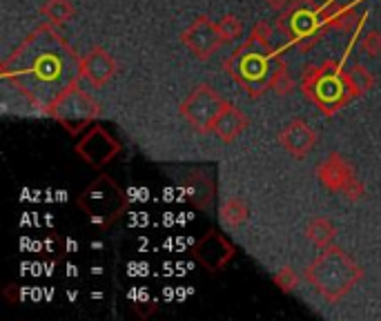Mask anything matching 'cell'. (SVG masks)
Wrapping results in <instances>:
<instances>
[{
  "instance_id": "cell-8",
  "label": "cell",
  "mask_w": 381,
  "mask_h": 321,
  "mask_svg": "<svg viewBox=\"0 0 381 321\" xmlns=\"http://www.w3.org/2000/svg\"><path fill=\"white\" fill-rule=\"evenodd\" d=\"M225 101L217 94L210 85H199L194 87L192 94L181 105V116L196 132H212L217 125L221 112L225 110Z\"/></svg>"
},
{
  "instance_id": "cell-3",
  "label": "cell",
  "mask_w": 381,
  "mask_h": 321,
  "mask_svg": "<svg viewBox=\"0 0 381 321\" xmlns=\"http://www.w3.org/2000/svg\"><path fill=\"white\" fill-rule=\"evenodd\" d=\"M281 63H274L270 45L263 38H252L227 60V72L230 76L248 89V94L258 96L261 91L274 85Z\"/></svg>"
},
{
  "instance_id": "cell-6",
  "label": "cell",
  "mask_w": 381,
  "mask_h": 321,
  "mask_svg": "<svg viewBox=\"0 0 381 321\" xmlns=\"http://www.w3.org/2000/svg\"><path fill=\"white\" fill-rule=\"evenodd\" d=\"M306 91L317 105H324L328 112L337 110L350 96L359 94L350 74H343L337 65H324L322 69L310 74V79L306 81Z\"/></svg>"
},
{
  "instance_id": "cell-4",
  "label": "cell",
  "mask_w": 381,
  "mask_h": 321,
  "mask_svg": "<svg viewBox=\"0 0 381 321\" xmlns=\"http://www.w3.org/2000/svg\"><path fill=\"white\" fill-rule=\"evenodd\" d=\"M306 277L328 301H339L361 279V268L343 250L328 248L314 259Z\"/></svg>"
},
{
  "instance_id": "cell-14",
  "label": "cell",
  "mask_w": 381,
  "mask_h": 321,
  "mask_svg": "<svg viewBox=\"0 0 381 321\" xmlns=\"http://www.w3.org/2000/svg\"><path fill=\"white\" fill-rule=\"evenodd\" d=\"M279 139H281V145L285 147V152H290L295 159H303L314 147L317 134L312 132V128L306 123V120L295 118L281 130Z\"/></svg>"
},
{
  "instance_id": "cell-15",
  "label": "cell",
  "mask_w": 381,
  "mask_h": 321,
  "mask_svg": "<svg viewBox=\"0 0 381 321\" xmlns=\"http://www.w3.org/2000/svg\"><path fill=\"white\" fill-rule=\"evenodd\" d=\"M116 72V63H114V58L96 47V50H91L85 58H83V79L89 81L94 87H101L108 83L112 76Z\"/></svg>"
},
{
  "instance_id": "cell-2",
  "label": "cell",
  "mask_w": 381,
  "mask_h": 321,
  "mask_svg": "<svg viewBox=\"0 0 381 321\" xmlns=\"http://www.w3.org/2000/svg\"><path fill=\"white\" fill-rule=\"evenodd\" d=\"M116 281L139 317H149L163 301V241L159 230L130 232L118 254Z\"/></svg>"
},
{
  "instance_id": "cell-20",
  "label": "cell",
  "mask_w": 381,
  "mask_h": 321,
  "mask_svg": "<svg viewBox=\"0 0 381 321\" xmlns=\"http://www.w3.org/2000/svg\"><path fill=\"white\" fill-rule=\"evenodd\" d=\"M219 29H221V34H223V38H225V40H230V38H239V36H241V21L227 16V18H223V21H221Z\"/></svg>"
},
{
  "instance_id": "cell-21",
  "label": "cell",
  "mask_w": 381,
  "mask_h": 321,
  "mask_svg": "<svg viewBox=\"0 0 381 321\" xmlns=\"http://www.w3.org/2000/svg\"><path fill=\"white\" fill-rule=\"evenodd\" d=\"M277 281H279L281 290H292V286H295V274H292V270L285 268V270L279 274V277H277Z\"/></svg>"
},
{
  "instance_id": "cell-19",
  "label": "cell",
  "mask_w": 381,
  "mask_h": 321,
  "mask_svg": "<svg viewBox=\"0 0 381 321\" xmlns=\"http://www.w3.org/2000/svg\"><path fill=\"white\" fill-rule=\"evenodd\" d=\"M42 13L50 18V23L58 25V23H65L74 13V9L67 0H47V5L42 7Z\"/></svg>"
},
{
  "instance_id": "cell-9",
  "label": "cell",
  "mask_w": 381,
  "mask_h": 321,
  "mask_svg": "<svg viewBox=\"0 0 381 321\" xmlns=\"http://www.w3.org/2000/svg\"><path fill=\"white\" fill-rule=\"evenodd\" d=\"M118 152H120L118 141L101 125L89 128V132L83 136L81 143L76 145V154L91 167H103L112 163L118 157Z\"/></svg>"
},
{
  "instance_id": "cell-16",
  "label": "cell",
  "mask_w": 381,
  "mask_h": 321,
  "mask_svg": "<svg viewBox=\"0 0 381 321\" xmlns=\"http://www.w3.org/2000/svg\"><path fill=\"white\" fill-rule=\"evenodd\" d=\"M246 125H248L246 114H243L239 107H234V105H225V110L221 112L217 125H215V130H212V132H217L221 136V141L230 143V141L237 139L243 130H246Z\"/></svg>"
},
{
  "instance_id": "cell-1",
  "label": "cell",
  "mask_w": 381,
  "mask_h": 321,
  "mask_svg": "<svg viewBox=\"0 0 381 321\" xmlns=\"http://www.w3.org/2000/svg\"><path fill=\"white\" fill-rule=\"evenodd\" d=\"M3 76L36 110L50 112L56 98L79 83L83 60L52 25H42L5 60Z\"/></svg>"
},
{
  "instance_id": "cell-13",
  "label": "cell",
  "mask_w": 381,
  "mask_h": 321,
  "mask_svg": "<svg viewBox=\"0 0 381 321\" xmlns=\"http://www.w3.org/2000/svg\"><path fill=\"white\" fill-rule=\"evenodd\" d=\"M319 176H322L326 188H330L334 192H343L355 198L357 181H355L353 170H350V165L341 157L332 154L326 163H322V167H319Z\"/></svg>"
},
{
  "instance_id": "cell-18",
  "label": "cell",
  "mask_w": 381,
  "mask_h": 321,
  "mask_svg": "<svg viewBox=\"0 0 381 321\" xmlns=\"http://www.w3.org/2000/svg\"><path fill=\"white\" fill-rule=\"evenodd\" d=\"M308 237L317 243L319 248H326L328 243L334 239V227L328 219H314L308 225Z\"/></svg>"
},
{
  "instance_id": "cell-12",
  "label": "cell",
  "mask_w": 381,
  "mask_h": 321,
  "mask_svg": "<svg viewBox=\"0 0 381 321\" xmlns=\"http://www.w3.org/2000/svg\"><path fill=\"white\" fill-rule=\"evenodd\" d=\"M176 186H178L181 196L186 198L190 205L199 208V210L207 208L212 198H215V192H217L215 181H212V176L203 170L183 172V176Z\"/></svg>"
},
{
  "instance_id": "cell-10",
  "label": "cell",
  "mask_w": 381,
  "mask_h": 321,
  "mask_svg": "<svg viewBox=\"0 0 381 321\" xmlns=\"http://www.w3.org/2000/svg\"><path fill=\"white\" fill-rule=\"evenodd\" d=\"M192 257L196 259V264H201L205 270L219 272L232 261L234 246L221 232L207 230V235H203L199 241H196V246L192 250Z\"/></svg>"
},
{
  "instance_id": "cell-11",
  "label": "cell",
  "mask_w": 381,
  "mask_h": 321,
  "mask_svg": "<svg viewBox=\"0 0 381 321\" xmlns=\"http://www.w3.org/2000/svg\"><path fill=\"white\" fill-rule=\"evenodd\" d=\"M223 40L225 38L221 34L219 25H215L207 16H199L186 32H183V43L188 45L192 54H196L203 60L215 54L221 47Z\"/></svg>"
},
{
  "instance_id": "cell-7",
  "label": "cell",
  "mask_w": 381,
  "mask_h": 321,
  "mask_svg": "<svg viewBox=\"0 0 381 321\" xmlns=\"http://www.w3.org/2000/svg\"><path fill=\"white\" fill-rule=\"evenodd\" d=\"M50 114L69 134H79L94 123V118L101 114V110H98V103L91 98L87 91H83L79 85H72L67 91H63V94L56 98Z\"/></svg>"
},
{
  "instance_id": "cell-5",
  "label": "cell",
  "mask_w": 381,
  "mask_h": 321,
  "mask_svg": "<svg viewBox=\"0 0 381 321\" xmlns=\"http://www.w3.org/2000/svg\"><path fill=\"white\" fill-rule=\"evenodd\" d=\"M79 208L91 225L105 230L118 219H123L127 210V192L112 176L101 174L81 192Z\"/></svg>"
},
{
  "instance_id": "cell-17",
  "label": "cell",
  "mask_w": 381,
  "mask_h": 321,
  "mask_svg": "<svg viewBox=\"0 0 381 321\" xmlns=\"http://www.w3.org/2000/svg\"><path fill=\"white\" fill-rule=\"evenodd\" d=\"M246 217H248V210H246V205L239 201V198H230V201H225L221 205V221L225 225L237 227V225H241L243 221H246Z\"/></svg>"
}]
</instances>
